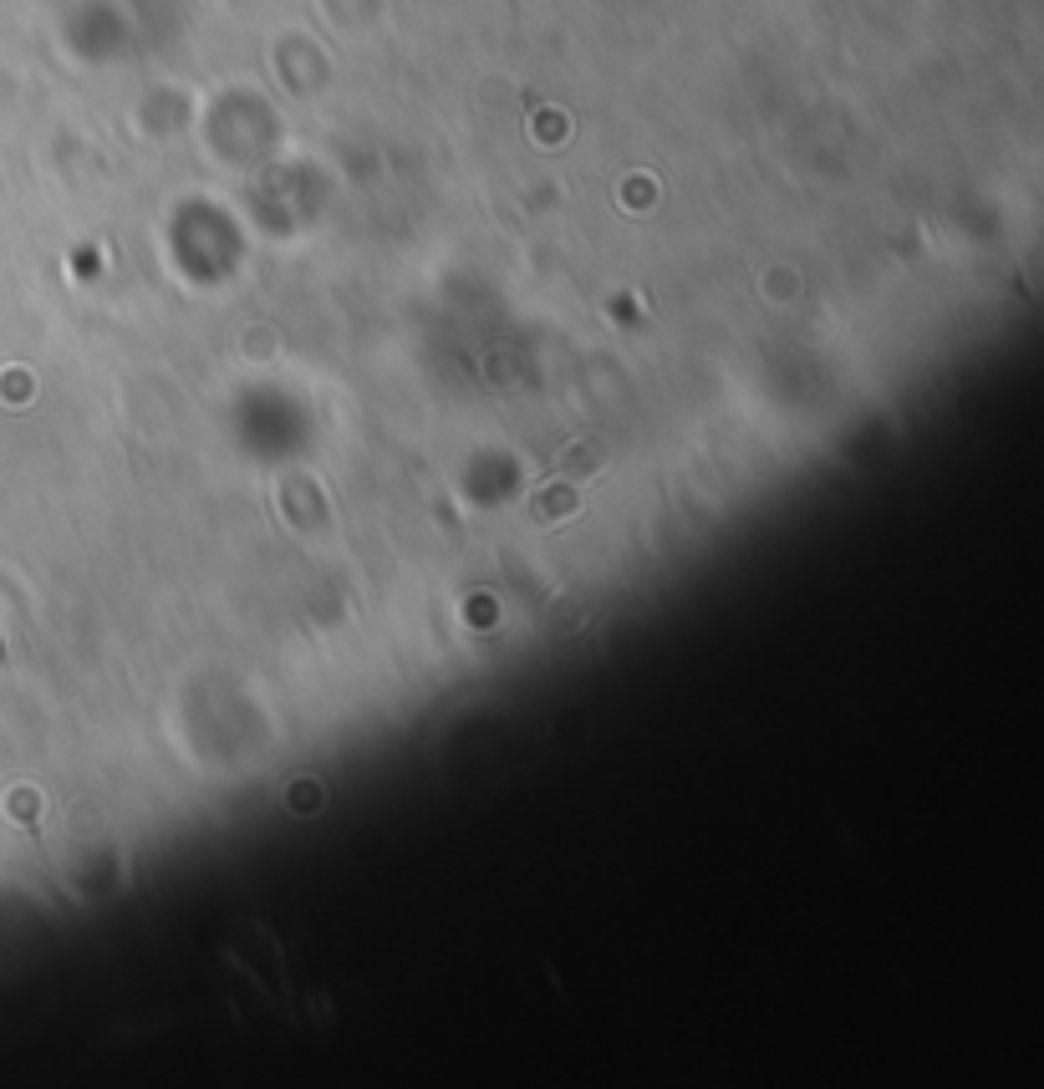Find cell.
<instances>
[{
	"label": "cell",
	"mask_w": 1044,
	"mask_h": 1089,
	"mask_svg": "<svg viewBox=\"0 0 1044 1089\" xmlns=\"http://www.w3.org/2000/svg\"><path fill=\"white\" fill-rule=\"evenodd\" d=\"M601 469V448L596 443H571L561 458H556V474L561 479H581V474H596Z\"/></svg>",
	"instance_id": "6da1fadb"
},
{
	"label": "cell",
	"mask_w": 1044,
	"mask_h": 1089,
	"mask_svg": "<svg viewBox=\"0 0 1044 1089\" xmlns=\"http://www.w3.org/2000/svg\"><path fill=\"white\" fill-rule=\"evenodd\" d=\"M535 509L545 514V520H566V514H576V489L571 484H545L535 494Z\"/></svg>",
	"instance_id": "7a4b0ae2"
}]
</instances>
